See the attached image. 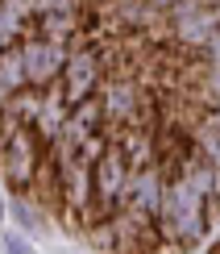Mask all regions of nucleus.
Segmentation results:
<instances>
[{"label": "nucleus", "mask_w": 220, "mask_h": 254, "mask_svg": "<svg viewBox=\"0 0 220 254\" xmlns=\"http://www.w3.org/2000/svg\"><path fill=\"white\" fill-rule=\"evenodd\" d=\"M200 55H204V63L208 67H220V21H216V29L208 34V42L200 46Z\"/></svg>", "instance_id": "3"}, {"label": "nucleus", "mask_w": 220, "mask_h": 254, "mask_svg": "<svg viewBox=\"0 0 220 254\" xmlns=\"http://www.w3.org/2000/svg\"><path fill=\"white\" fill-rule=\"evenodd\" d=\"M4 246H8V254H34V250H29V242L21 238V234H8V238H4Z\"/></svg>", "instance_id": "4"}, {"label": "nucleus", "mask_w": 220, "mask_h": 254, "mask_svg": "<svg viewBox=\"0 0 220 254\" xmlns=\"http://www.w3.org/2000/svg\"><path fill=\"white\" fill-rule=\"evenodd\" d=\"M67 59H71V46H58V42H46V38H34V34L21 42V63H25L29 88L58 83L62 71H67Z\"/></svg>", "instance_id": "2"}, {"label": "nucleus", "mask_w": 220, "mask_h": 254, "mask_svg": "<svg viewBox=\"0 0 220 254\" xmlns=\"http://www.w3.org/2000/svg\"><path fill=\"white\" fill-rule=\"evenodd\" d=\"M83 238L100 254H158V250H166L158 221L154 217H133V213H121L117 221L91 225Z\"/></svg>", "instance_id": "1"}]
</instances>
